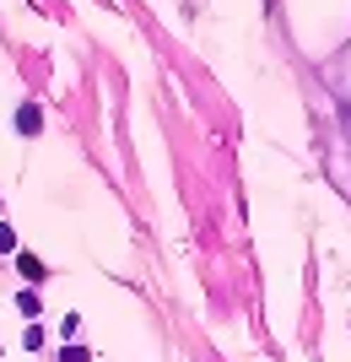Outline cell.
I'll return each instance as SVG.
<instances>
[{
  "label": "cell",
  "mask_w": 351,
  "mask_h": 362,
  "mask_svg": "<svg viewBox=\"0 0 351 362\" xmlns=\"http://www.w3.org/2000/svg\"><path fill=\"white\" fill-rule=\"evenodd\" d=\"M0 249H16V238H11V227L0 222Z\"/></svg>",
  "instance_id": "cell-3"
},
{
  "label": "cell",
  "mask_w": 351,
  "mask_h": 362,
  "mask_svg": "<svg viewBox=\"0 0 351 362\" xmlns=\"http://www.w3.org/2000/svg\"><path fill=\"white\" fill-rule=\"evenodd\" d=\"M38 124H44V114H38L32 103H22V114H16V130H22V136H32Z\"/></svg>",
  "instance_id": "cell-1"
},
{
  "label": "cell",
  "mask_w": 351,
  "mask_h": 362,
  "mask_svg": "<svg viewBox=\"0 0 351 362\" xmlns=\"http://www.w3.org/2000/svg\"><path fill=\"white\" fill-rule=\"evenodd\" d=\"M346 130H351V114H346Z\"/></svg>",
  "instance_id": "cell-4"
},
{
  "label": "cell",
  "mask_w": 351,
  "mask_h": 362,
  "mask_svg": "<svg viewBox=\"0 0 351 362\" xmlns=\"http://www.w3.org/2000/svg\"><path fill=\"white\" fill-rule=\"evenodd\" d=\"M16 265H22V276H28V281H44V265H38L32 255H16Z\"/></svg>",
  "instance_id": "cell-2"
}]
</instances>
